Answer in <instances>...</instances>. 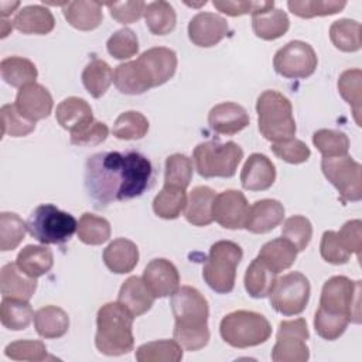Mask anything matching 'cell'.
<instances>
[{"label":"cell","instance_id":"obj_36","mask_svg":"<svg viewBox=\"0 0 362 362\" xmlns=\"http://www.w3.org/2000/svg\"><path fill=\"white\" fill-rule=\"evenodd\" d=\"M33 318L34 311L27 300L3 297L0 304V321L3 327L11 331H21L30 325Z\"/></svg>","mask_w":362,"mask_h":362},{"label":"cell","instance_id":"obj_5","mask_svg":"<svg viewBox=\"0 0 362 362\" xmlns=\"http://www.w3.org/2000/svg\"><path fill=\"white\" fill-rule=\"evenodd\" d=\"M243 256L242 247L232 240L215 242L202 266L205 283L219 294H228L235 287L236 267Z\"/></svg>","mask_w":362,"mask_h":362},{"label":"cell","instance_id":"obj_54","mask_svg":"<svg viewBox=\"0 0 362 362\" xmlns=\"http://www.w3.org/2000/svg\"><path fill=\"white\" fill-rule=\"evenodd\" d=\"M272 151L281 158L286 163L290 164H301L305 163L310 156L311 151L308 148V146L298 140V139H287V140H281V141H276L272 144Z\"/></svg>","mask_w":362,"mask_h":362},{"label":"cell","instance_id":"obj_52","mask_svg":"<svg viewBox=\"0 0 362 362\" xmlns=\"http://www.w3.org/2000/svg\"><path fill=\"white\" fill-rule=\"evenodd\" d=\"M1 113V127H3V136H11V137H24L30 134L35 129V122L28 120L24 117L16 105H3L0 109Z\"/></svg>","mask_w":362,"mask_h":362},{"label":"cell","instance_id":"obj_21","mask_svg":"<svg viewBox=\"0 0 362 362\" xmlns=\"http://www.w3.org/2000/svg\"><path fill=\"white\" fill-rule=\"evenodd\" d=\"M284 206L277 199H260L249 206L245 229L252 233H267L283 222Z\"/></svg>","mask_w":362,"mask_h":362},{"label":"cell","instance_id":"obj_28","mask_svg":"<svg viewBox=\"0 0 362 362\" xmlns=\"http://www.w3.org/2000/svg\"><path fill=\"white\" fill-rule=\"evenodd\" d=\"M215 191L209 187L199 185L192 188L187 197V204L184 208L185 219L194 226H206L212 218V204L215 199Z\"/></svg>","mask_w":362,"mask_h":362},{"label":"cell","instance_id":"obj_14","mask_svg":"<svg viewBox=\"0 0 362 362\" xmlns=\"http://www.w3.org/2000/svg\"><path fill=\"white\" fill-rule=\"evenodd\" d=\"M134 61L150 89L170 81L177 69V54L167 47H153Z\"/></svg>","mask_w":362,"mask_h":362},{"label":"cell","instance_id":"obj_41","mask_svg":"<svg viewBox=\"0 0 362 362\" xmlns=\"http://www.w3.org/2000/svg\"><path fill=\"white\" fill-rule=\"evenodd\" d=\"M338 92L352 109L354 119L361 126V100H362V71L359 68L346 69L338 78Z\"/></svg>","mask_w":362,"mask_h":362},{"label":"cell","instance_id":"obj_13","mask_svg":"<svg viewBox=\"0 0 362 362\" xmlns=\"http://www.w3.org/2000/svg\"><path fill=\"white\" fill-rule=\"evenodd\" d=\"M318 64L314 48L300 40H294L281 47L274 58V71L288 79L308 78L314 74Z\"/></svg>","mask_w":362,"mask_h":362},{"label":"cell","instance_id":"obj_23","mask_svg":"<svg viewBox=\"0 0 362 362\" xmlns=\"http://www.w3.org/2000/svg\"><path fill=\"white\" fill-rule=\"evenodd\" d=\"M103 262L116 274L129 273L139 263V249L134 242L126 238H117L103 250Z\"/></svg>","mask_w":362,"mask_h":362},{"label":"cell","instance_id":"obj_26","mask_svg":"<svg viewBox=\"0 0 362 362\" xmlns=\"http://www.w3.org/2000/svg\"><path fill=\"white\" fill-rule=\"evenodd\" d=\"M103 4L99 1H66L62 6L65 20L76 30L90 31L100 25L103 20Z\"/></svg>","mask_w":362,"mask_h":362},{"label":"cell","instance_id":"obj_59","mask_svg":"<svg viewBox=\"0 0 362 362\" xmlns=\"http://www.w3.org/2000/svg\"><path fill=\"white\" fill-rule=\"evenodd\" d=\"M345 249L352 255L355 253L358 259H361L362 249V222L359 219L348 221L342 225V228L337 232Z\"/></svg>","mask_w":362,"mask_h":362},{"label":"cell","instance_id":"obj_9","mask_svg":"<svg viewBox=\"0 0 362 362\" xmlns=\"http://www.w3.org/2000/svg\"><path fill=\"white\" fill-rule=\"evenodd\" d=\"M320 307L348 317L349 322H361V281L345 276L328 279L321 290Z\"/></svg>","mask_w":362,"mask_h":362},{"label":"cell","instance_id":"obj_24","mask_svg":"<svg viewBox=\"0 0 362 362\" xmlns=\"http://www.w3.org/2000/svg\"><path fill=\"white\" fill-rule=\"evenodd\" d=\"M154 296L150 293L141 277L130 276L122 284L117 301L123 304L134 317L146 314L154 304Z\"/></svg>","mask_w":362,"mask_h":362},{"label":"cell","instance_id":"obj_53","mask_svg":"<svg viewBox=\"0 0 362 362\" xmlns=\"http://www.w3.org/2000/svg\"><path fill=\"white\" fill-rule=\"evenodd\" d=\"M107 52L116 59H127L134 57L139 52V40L133 30L130 28H120L115 31L107 42H106Z\"/></svg>","mask_w":362,"mask_h":362},{"label":"cell","instance_id":"obj_35","mask_svg":"<svg viewBox=\"0 0 362 362\" xmlns=\"http://www.w3.org/2000/svg\"><path fill=\"white\" fill-rule=\"evenodd\" d=\"M113 82V71L107 62L93 58L82 71V83L92 98H100Z\"/></svg>","mask_w":362,"mask_h":362},{"label":"cell","instance_id":"obj_48","mask_svg":"<svg viewBox=\"0 0 362 362\" xmlns=\"http://www.w3.org/2000/svg\"><path fill=\"white\" fill-rule=\"evenodd\" d=\"M192 161L185 154H171L165 160V173H164V184L177 185L184 189L189 185L192 180Z\"/></svg>","mask_w":362,"mask_h":362},{"label":"cell","instance_id":"obj_3","mask_svg":"<svg viewBox=\"0 0 362 362\" xmlns=\"http://www.w3.org/2000/svg\"><path fill=\"white\" fill-rule=\"evenodd\" d=\"M134 315L119 301L103 304L96 315L95 345L109 356L129 354L134 348Z\"/></svg>","mask_w":362,"mask_h":362},{"label":"cell","instance_id":"obj_32","mask_svg":"<svg viewBox=\"0 0 362 362\" xmlns=\"http://www.w3.org/2000/svg\"><path fill=\"white\" fill-rule=\"evenodd\" d=\"M16 263L27 276L37 279L51 270L54 256L51 249L47 246L27 245L18 252Z\"/></svg>","mask_w":362,"mask_h":362},{"label":"cell","instance_id":"obj_47","mask_svg":"<svg viewBox=\"0 0 362 362\" xmlns=\"http://www.w3.org/2000/svg\"><path fill=\"white\" fill-rule=\"evenodd\" d=\"M27 222L14 212L0 214V249L3 252L16 249L24 239Z\"/></svg>","mask_w":362,"mask_h":362},{"label":"cell","instance_id":"obj_20","mask_svg":"<svg viewBox=\"0 0 362 362\" xmlns=\"http://www.w3.org/2000/svg\"><path fill=\"white\" fill-rule=\"evenodd\" d=\"M276 180V167L272 160L260 153H253L245 161L240 171V182L245 189L264 191Z\"/></svg>","mask_w":362,"mask_h":362},{"label":"cell","instance_id":"obj_61","mask_svg":"<svg viewBox=\"0 0 362 362\" xmlns=\"http://www.w3.org/2000/svg\"><path fill=\"white\" fill-rule=\"evenodd\" d=\"M13 27H14V21L8 18H1V38L7 37L8 33L13 30Z\"/></svg>","mask_w":362,"mask_h":362},{"label":"cell","instance_id":"obj_30","mask_svg":"<svg viewBox=\"0 0 362 362\" xmlns=\"http://www.w3.org/2000/svg\"><path fill=\"white\" fill-rule=\"evenodd\" d=\"M34 327L45 339L61 338L69 328V317L57 305H45L34 313Z\"/></svg>","mask_w":362,"mask_h":362},{"label":"cell","instance_id":"obj_42","mask_svg":"<svg viewBox=\"0 0 362 362\" xmlns=\"http://www.w3.org/2000/svg\"><path fill=\"white\" fill-rule=\"evenodd\" d=\"M78 239L85 245L98 246L109 240L110 223L107 219L85 212L81 215L78 222Z\"/></svg>","mask_w":362,"mask_h":362},{"label":"cell","instance_id":"obj_8","mask_svg":"<svg viewBox=\"0 0 362 362\" xmlns=\"http://www.w3.org/2000/svg\"><path fill=\"white\" fill-rule=\"evenodd\" d=\"M192 158L195 170L201 177L230 178L243 158V150L235 141L221 143L219 140H208L194 148Z\"/></svg>","mask_w":362,"mask_h":362},{"label":"cell","instance_id":"obj_38","mask_svg":"<svg viewBox=\"0 0 362 362\" xmlns=\"http://www.w3.org/2000/svg\"><path fill=\"white\" fill-rule=\"evenodd\" d=\"M139 362H178L182 359V346L175 339H160L140 345L136 349Z\"/></svg>","mask_w":362,"mask_h":362},{"label":"cell","instance_id":"obj_29","mask_svg":"<svg viewBox=\"0 0 362 362\" xmlns=\"http://www.w3.org/2000/svg\"><path fill=\"white\" fill-rule=\"evenodd\" d=\"M55 119L69 132H75L95 120L90 105L85 99L76 96H69L57 106Z\"/></svg>","mask_w":362,"mask_h":362},{"label":"cell","instance_id":"obj_19","mask_svg":"<svg viewBox=\"0 0 362 362\" xmlns=\"http://www.w3.org/2000/svg\"><path fill=\"white\" fill-rule=\"evenodd\" d=\"M249 122L250 119L246 109L233 102L218 103L208 113L209 127L219 134H236L243 130Z\"/></svg>","mask_w":362,"mask_h":362},{"label":"cell","instance_id":"obj_40","mask_svg":"<svg viewBox=\"0 0 362 362\" xmlns=\"http://www.w3.org/2000/svg\"><path fill=\"white\" fill-rule=\"evenodd\" d=\"M329 38L335 48L344 52H355L361 48V24L356 20L341 18L331 24Z\"/></svg>","mask_w":362,"mask_h":362},{"label":"cell","instance_id":"obj_58","mask_svg":"<svg viewBox=\"0 0 362 362\" xmlns=\"http://www.w3.org/2000/svg\"><path fill=\"white\" fill-rule=\"evenodd\" d=\"M106 7L110 11V16L122 24H130L144 14L146 3L141 0L137 1H115V3H106Z\"/></svg>","mask_w":362,"mask_h":362},{"label":"cell","instance_id":"obj_27","mask_svg":"<svg viewBox=\"0 0 362 362\" xmlns=\"http://www.w3.org/2000/svg\"><path fill=\"white\" fill-rule=\"evenodd\" d=\"M290 20L286 11L280 8H264L252 14V28L256 37L272 41L277 40L287 33Z\"/></svg>","mask_w":362,"mask_h":362},{"label":"cell","instance_id":"obj_1","mask_svg":"<svg viewBox=\"0 0 362 362\" xmlns=\"http://www.w3.org/2000/svg\"><path fill=\"white\" fill-rule=\"evenodd\" d=\"M151 178L150 160L134 150L95 153L85 164V189L98 209L140 197Z\"/></svg>","mask_w":362,"mask_h":362},{"label":"cell","instance_id":"obj_51","mask_svg":"<svg viewBox=\"0 0 362 362\" xmlns=\"http://www.w3.org/2000/svg\"><path fill=\"white\" fill-rule=\"evenodd\" d=\"M281 236L294 245L297 252L304 250L313 236L311 222L303 215H293L287 218L281 228Z\"/></svg>","mask_w":362,"mask_h":362},{"label":"cell","instance_id":"obj_11","mask_svg":"<svg viewBox=\"0 0 362 362\" xmlns=\"http://www.w3.org/2000/svg\"><path fill=\"white\" fill-rule=\"evenodd\" d=\"M321 170L325 178L337 188L344 204L362 198V167L352 157H324Z\"/></svg>","mask_w":362,"mask_h":362},{"label":"cell","instance_id":"obj_10","mask_svg":"<svg viewBox=\"0 0 362 362\" xmlns=\"http://www.w3.org/2000/svg\"><path fill=\"white\" fill-rule=\"evenodd\" d=\"M311 286L300 272H290L279 277L269 294L272 307L283 315L301 314L310 300Z\"/></svg>","mask_w":362,"mask_h":362},{"label":"cell","instance_id":"obj_25","mask_svg":"<svg viewBox=\"0 0 362 362\" xmlns=\"http://www.w3.org/2000/svg\"><path fill=\"white\" fill-rule=\"evenodd\" d=\"M14 27L23 34L45 35L55 27V18L49 8L31 4L20 8L14 17Z\"/></svg>","mask_w":362,"mask_h":362},{"label":"cell","instance_id":"obj_50","mask_svg":"<svg viewBox=\"0 0 362 362\" xmlns=\"http://www.w3.org/2000/svg\"><path fill=\"white\" fill-rule=\"evenodd\" d=\"M4 354L7 358L13 361H31V362H40L47 359H55L54 356L48 355V351L41 341L34 339H20L10 342L4 348Z\"/></svg>","mask_w":362,"mask_h":362},{"label":"cell","instance_id":"obj_6","mask_svg":"<svg viewBox=\"0 0 362 362\" xmlns=\"http://www.w3.org/2000/svg\"><path fill=\"white\" fill-rule=\"evenodd\" d=\"M28 233L42 245H62L71 240L78 230L74 215L61 211L52 204H41L34 208L27 219Z\"/></svg>","mask_w":362,"mask_h":362},{"label":"cell","instance_id":"obj_46","mask_svg":"<svg viewBox=\"0 0 362 362\" xmlns=\"http://www.w3.org/2000/svg\"><path fill=\"white\" fill-rule=\"evenodd\" d=\"M313 143L322 157L346 156L349 150V139L344 132L334 129H320L313 134Z\"/></svg>","mask_w":362,"mask_h":362},{"label":"cell","instance_id":"obj_45","mask_svg":"<svg viewBox=\"0 0 362 362\" xmlns=\"http://www.w3.org/2000/svg\"><path fill=\"white\" fill-rule=\"evenodd\" d=\"M345 6L346 1L344 0H290L287 3L288 10L301 18L332 16L339 13Z\"/></svg>","mask_w":362,"mask_h":362},{"label":"cell","instance_id":"obj_49","mask_svg":"<svg viewBox=\"0 0 362 362\" xmlns=\"http://www.w3.org/2000/svg\"><path fill=\"white\" fill-rule=\"evenodd\" d=\"M348 324H349L348 317H345L342 314L327 311L321 307H318V310L314 315L315 332L321 338L328 339V341H334V339L339 338L345 332Z\"/></svg>","mask_w":362,"mask_h":362},{"label":"cell","instance_id":"obj_56","mask_svg":"<svg viewBox=\"0 0 362 362\" xmlns=\"http://www.w3.org/2000/svg\"><path fill=\"white\" fill-rule=\"evenodd\" d=\"M107 134H109V127L103 122L93 120L89 124L75 132H71V143L79 147L96 146L105 141Z\"/></svg>","mask_w":362,"mask_h":362},{"label":"cell","instance_id":"obj_12","mask_svg":"<svg viewBox=\"0 0 362 362\" xmlns=\"http://www.w3.org/2000/svg\"><path fill=\"white\" fill-rule=\"evenodd\" d=\"M310 337L304 318L281 321L276 344L272 349L274 362H305L310 358L307 339Z\"/></svg>","mask_w":362,"mask_h":362},{"label":"cell","instance_id":"obj_2","mask_svg":"<svg viewBox=\"0 0 362 362\" xmlns=\"http://www.w3.org/2000/svg\"><path fill=\"white\" fill-rule=\"evenodd\" d=\"M171 311L175 320L174 339L185 351H198L209 341L206 298L191 286H181L171 296Z\"/></svg>","mask_w":362,"mask_h":362},{"label":"cell","instance_id":"obj_18","mask_svg":"<svg viewBox=\"0 0 362 362\" xmlns=\"http://www.w3.org/2000/svg\"><path fill=\"white\" fill-rule=\"evenodd\" d=\"M14 105L24 117L31 122H37L49 116L54 100L45 86L33 82L17 92Z\"/></svg>","mask_w":362,"mask_h":362},{"label":"cell","instance_id":"obj_34","mask_svg":"<svg viewBox=\"0 0 362 362\" xmlns=\"http://www.w3.org/2000/svg\"><path fill=\"white\" fill-rule=\"evenodd\" d=\"M0 74L6 83L18 89L35 82L38 76V71L34 62L23 57L3 58L0 62Z\"/></svg>","mask_w":362,"mask_h":362},{"label":"cell","instance_id":"obj_60","mask_svg":"<svg viewBox=\"0 0 362 362\" xmlns=\"http://www.w3.org/2000/svg\"><path fill=\"white\" fill-rule=\"evenodd\" d=\"M18 6H20V1H0L1 18H7V16H10Z\"/></svg>","mask_w":362,"mask_h":362},{"label":"cell","instance_id":"obj_33","mask_svg":"<svg viewBox=\"0 0 362 362\" xmlns=\"http://www.w3.org/2000/svg\"><path fill=\"white\" fill-rule=\"evenodd\" d=\"M297 249L286 238H276L266 242L257 257H260L270 269L277 274L286 269H290L297 257Z\"/></svg>","mask_w":362,"mask_h":362},{"label":"cell","instance_id":"obj_39","mask_svg":"<svg viewBox=\"0 0 362 362\" xmlns=\"http://www.w3.org/2000/svg\"><path fill=\"white\" fill-rule=\"evenodd\" d=\"M144 20L154 35H165L175 28L177 14L168 1L158 0L146 4Z\"/></svg>","mask_w":362,"mask_h":362},{"label":"cell","instance_id":"obj_7","mask_svg":"<svg viewBox=\"0 0 362 362\" xmlns=\"http://www.w3.org/2000/svg\"><path fill=\"white\" fill-rule=\"evenodd\" d=\"M219 334L233 348H249L266 342L272 335V325L259 313L238 310L222 318Z\"/></svg>","mask_w":362,"mask_h":362},{"label":"cell","instance_id":"obj_17","mask_svg":"<svg viewBox=\"0 0 362 362\" xmlns=\"http://www.w3.org/2000/svg\"><path fill=\"white\" fill-rule=\"evenodd\" d=\"M228 31V21L215 13L201 11L188 23L189 41L197 47H214L226 37Z\"/></svg>","mask_w":362,"mask_h":362},{"label":"cell","instance_id":"obj_22","mask_svg":"<svg viewBox=\"0 0 362 362\" xmlns=\"http://www.w3.org/2000/svg\"><path fill=\"white\" fill-rule=\"evenodd\" d=\"M0 290L3 297L28 301L37 290V280L27 276L17 263H7L0 272Z\"/></svg>","mask_w":362,"mask_h":362},{"label":"cell","instance_id":"obj_4","mask_svg":"<svg viewBox=\"0 0 362 362\" xmlns=\"http://www.w3.org/2000/svg\"><path fill=\"white\" fill-rule=\"evenodd\" d=\"M259 132L266 140L273 143L287 140L296 134V120L293 106L283 93L267 89L262 92L256 102Z\"/></svg>","mask_w":362,"mask_h":362},{"label":"cell","instance_id":"obj_15","mask_svg":"<svg viewBox=\"0 0 362 362\" xmlns=\"http://www.w3.org/2000/svg\"><path fill=\"white\" fill-rule=\"evenodd\" d=\"M249 212V204L243 192L238 189H226L215 195L212 204V218L222 228L240 229Z\"/></svg>","mask_w":362,"mask_h":362},{"label":"cell","instance_id":"obj_16","mask_svg":"<svg viewBox=\"0 0 362 362\" xmlns=\"http://www.w3.org/2000/svg\"><path fill=\"white\" fill-rule=\"evenodd\" d=\"M141 279L156 298L170 297L180 287V274L177 267L163 257L150 260L144 267Z\"/></svg>","mask_w":362,"mask_h":362},{"label":"cell","instance_id":"obj_44","mask_svg":"<svg viewBox=\"0 0 362 362\" xmlns=\"http://www.w3.org/2000/svg\"><path fill=\"white\" fill-rule=\"evenodd\" d=\"M147 117L136 110H127L117 116L113 124V136L120 140H139L148 132Z\"/></svg>","mask_w":362,"mask_h":362},{"label":"cell","instance_id":"obj_57","mask_svg":"<svg viewBox=\"0 0 362 362\" xmlns=\"http://www.w3.org/2000/svg\"><path fill=\"white\" fill-rule=\"evenodd\" d=\"M212 6L230 17H239L243 14H253L259 10L274 7V1H229V0H215Z\"/></svg>","mask_w":362,"mask_h":362},{"label":"cell","instance_id":"obj_31","mask_svg":"<svg viewBox=\"0 0 362 362\" xmlns=\"http://www.w3.org/2000/svg\"><path fill=\"white\" fill-rule=\"evenodd\" d=\"M277 273L270 269L260 257H255L245 273V288L253 298H264L270 294Z\"/></svg>","mask_w":362,"mask_h":362},{"label":"cell","instance_id":"obj_43","mask_svg":"<svg viewBox=\"0 0 362 362\" xmlns=\"http://www.w3.org/2000/svg\"><path fill=\"white\" fill-rule=\"evenodd\" d=\"M113 83L122 93L126 95H140L150 89L136 61L117 65L113 74Z\"/></svg>","mask_w":362,"mask_h":362},{"label":"cell","instance_id":"obj_37","mask_svg":"<svg viewBox=\"0 0 362 362\" xmlns=\"http://www.w3.org/2000/svg\"><path fill=\"white\" fill-rule=\"evenodd\" d=\"M185 204L187 194L184 188L164 184L163 189L153 199V211L163 219H175L184 211Z\"/></svg>","mask_w":362,"mask_h":362},{"label":"cell","instance_id":"obj_55","mask_svg":"<svg viewBox=\"0 0 362 362\" xmlns=\"http://www.w3.org/2000/svg\"><path fill=\"white\" fill-rule=\"evenodd\" d=\"M320 253L322 259L331 264H344L349 260L351 253L342 245L335 230H325L320 243Z\"/></svg>","mask_w":362,"mask_h":362}]
</instances>
